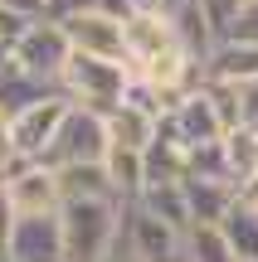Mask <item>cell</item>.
<instances>
[{"mask_svg":"<svg viewBox=\"0 0 258 262\" xmlns=\"http://www.w3.org/2000/svg\"><path fill=\"white\" fill-rule=\"evenodd\" d=\"M132 63H112V58H83L73 54L64 68V83L58 93L68 97L73 107H88V112H117L127 102V88H132Z\"/></svg>","mask_w":258,"mask_h":262,"instance_id":"obj_2","label":"cell"},{"mask_svg":"<svg viewBox=\"0 0 258 262\" xmlns=\"http://www.w3.org/2000/svg\"><path fill=\"white\" fill-rule=\"evenodd\" d=\"M25 34H29V19L0 5V63L15 58V49H19V39H25Z\"/></svg>","mask_w":258,"mask_h":262,"instance_id":"obj_20","label":"cell"},{"mask_svg":"<svg viewBox=\"0 0 258 262\" xmlns=\"http://www.w3.org/2000/svg\"><path fill=\"white\" fill-rule=\"evenodd\" d=\"M185 185V204H190V224H224L239 204V185L229 180H181Z\"/></svg>","mask_w":258,"mask_h":262,"instance_id":"obj_12","label":"cell"},{"mask_svg":"<svg viewBox=\"0 0 258 262\" xmlns=\"http://www.w3.org/2000/svg\"><path fill=\"white\" fill-rule=\"evenodd\" d=\"M220 39H229V44H253L258 49V0H249V5L229 19V29H224Z\"/></svg>","mask_w":258,"mask_h":262,"instance_id":"obj_21","label":"cell"},{"mask_svg":"<svg viewBox=\"0 0 258 262\" xmlns=\"http://www.w3.org/2000/svg\"><path fill=\"white\" fill-rule=\"evenodd\" d=\"M244 5H249V0H200V10H205V15H210V25L220 29V34H224V29H229V19L239 15Z\"/></svg>","mask_w":258,"mask_h":262,"instance_id":"obj_22","label":"cell"},{"mask_svg":"<svg viewBox=\"0 0 258 262\" xmlns=\"http://www.w3.org/2000/svg\"><path fill=\"white\" fill-rule=\"evenodd\" d=\"M224 238L234 243V253H239V262H258V214L244 204H234V214L224 219Z\"/></svg>","mask_w":258,"mask_h":262,"instance_id":"obj_19","label":"cell"},{"mask_svg":"<svg viewBox=\"0 0 258 262\" xmlns=\"http://www.w3.org/2000/svg\"><path fill=\"white\" fill-rule=\"evenodd\" d=\"M122 214L127 204H117V199H68L58 209L68 262H103L122 238Z\"/></svg>","mask_w":258,"mask_h":262,"instance_id":"obj_1","label":"cell"},{"mask_svg":"<svg viewBox=\"0 0 258 262\" xmlns=\"http://www.w3.org/2000/svg\"><path fill=\"white\" fill-rule=\"evenodd\" d=\"M49 97H64V93L39 83V78H29L25 68H15V63H0V112H5L10 122H15L19 112H29V107L49 102Z\"/></svg>","mask_w":258,"mask_h":262,"instance_id":"obj_13","label":"cell"},{"mask_svg":"<svg viewBox=\"0 0 258 262\" xmlns=\"http://www.w3.org/2000/svg\"><path fill=\"white\" fill-rule=\"evenodd\" d=\"M5 262H68L64 253V228L58 214H34V219H15Z\"/></svg>","mask_w":258,"mask_h":262,"instance_id":"obj_9","label":"cell"},{"mask_svg":"<svg viewBox=\"0 0 258 262\" xmlns=\"http://www.w3.org/2000/svg\"><path fill=\"white\" fill-rule=\"evenodd\" d=\"M185 5H195V0H161V10H166V15H175V10H185Z\"/></svg>","mask_w":258,"mask_h":262,"instance_id":"obj_27","label":"cell"},{"mask_svg":"<svg viewBox=\"0 0 258 262\" xmlns=\"http://www.w3.org/2000/svg\"><path fill=\"white\" fill-rule=\"evenodd\" d=\"M181 262H239V253H234V243L224 238L220 224H200L185 233V253Z\"/></svg>","mask_w":258,"mask_h":262,"instance_id":"obj_18","label":"cell"},{"mask_svg":"<svg viewBox=\"0 0 258 262\" xmlns=\"http://www.w3.org/2000/svg\"><path fill=\"white\" fill-rule=\"evenodd\" d=\"M103 170H107V180H112V194L122 199V204H136V199L146 194V185H151V165H146L142 150H122V146H112V150H107V160H103Z\"/></svg>","mask_w":258,"mask_h":262,"instance_id":"obj_14","label":"cell"},{"mask_svg":"<svg viewBox=\"0 0 258 262\" xmlns=\"http://www.w3.org/2000/svg\"><path fill=\"white\" fill-rule=\"evenodd\" d=\"M64 34L73 44V54L83 58H112V63H127V19L107 15L97 5H83L64 19Z\"/></svg>","mask_w":258,"mask_h":262,"instance_id":"obj_5","label":"cell"},{"mask_svg":"<svg viewBox=\"0 0 258 262\" xmlns=\"http://www.w3.org/2000/svg\"><path fill=\"white\" fill-rule=\"evenodd\" d=\"M10 160H15V146H10V117L0 112V175H5Z\"/></svg>","mask_w":258,"mask_h":262,"instance_id":"obj_25","label":"cell"},{"mask_svg":"<svg viewBox=\"0 0 258 262\" xmlns=\"http://www.w3.org/2000/svg\"><path fill=\"white\" fill-rule=\"evenodd\" d=\"M239 126H249V131H258V83H249V88H239Z\"/></svg>","mask_w":258,"mask_h":262,"instance_id":"obj_23","label":"cell"},{"mask_svg":"<svg viewBox=\"0 0 258 262\" xmlns=\"http://www.w3.org/2000/svg\"><path fill=\"white\" fill-rule=\"evenodd\" d=\"M0 189H5L10 209L19 219L34 214H58L64 209V189H58V170L44 165V160H10L5 175H0Z\"/></svg>","mask_w":258,"mask_h":262,"instance_id":"obj_3","label":"cell"},{"mask_svg":"<svg viewBox=\"0 0 258 262\" xmlns=\"http://www.w3.org/2000/svg\"><path fill=\"white\" fill-rule=\"evenodd\" d=\"M171 49H181V39H175V25H171L166 10H151V15H132L127 19V63L132 68L156 63V58L171 54Z\"/></svg>","mask_w":258,"mask_h":262,"instance_id":"obj_10","label":"cell"},{"mask_svg":"<svg viewBox=\"0 0 258 262\" xmlns=\"http://www.w3.org/2000/svg\"><path fill=\"white\" fill-rule=\"evenodd\" d=\"M68 58H73V44H68L64 25H29V34L19 39V49H15L10 63L25 68L29 78H39V83L58 88V83H64Z\"/></svg>","mask_w":258,"mask_h":262,"instance_id":"obj_6","label":"cell"},{"mask_svg":"<svg viewBox=\"0 0 258 262\" xmlns=\"http://www.w3.org/2000/svg\"><path fill=\"white\" fill-rule=\"evenodd\" d=\"M205 83H220V88H249L258 83V49L253 44H229V39H220L214 44V54L205 58Z\"/></svg>","mask_w":258,"mask_h":262,"instance_id":"obj_11","label":"cell"},{"mask_svg":"<svg viewBox=\"0 0 258 262\" xmlns=\"http://www.w3.org/2000/svg\"><path fill=\"white\" fill-rule=\"evenodd\" d=\"M58 189H64V204L68 199H117L103 165H64L58 170ZM117 204H122V199H117Z\"/></svg>","mask_w":258,"mask_h":262,"instance_id":"obj_17","label":"cell"},{"mask_svg":"<svg viewBox=\"0 0 258 262\" xmlns=\"http://www.w3.org/2000/svg\"><path fill=\"white\" fill-rule=\"evenodd\" d=\"M107 131H112V146H122V150H151V141H156V131H161V117H151V112H142V107H132V102H122L117 112H107Z\"/></svg>","mask_w":258,"mask_h":262,"instance_id":"obj_16","label":"cell"},{"mask_svg":"<svg viewBox=\"0 0 258 262\" xmlns=\"http://www.w3.org/2000/svg\"><path fill=\"white\" fill-rule=\"evenodd\" d=\"M15 209H10V199H5V189H0V262H5V248H10V233H15Z\"/></svg>","mask_w":258,"mask_h":262,"instance_id":"obj_24","label":"cell"},{"mask_svg":"<svg viewBox=\"0 0 258 262\" xmlns=\"http://www.w3.org/2000/svg\"><path fill=\"white\" fill-rule=\"evenodd\" d=\"M117 243H122L136 262H181V253H185V233H181V228H171V224H161V219L142 214L136 204H127L122 238H117Z\"/></svg>","mask_w":258,"mask_h":262,"instance_id":"obj_8","label":"cell"},{"mask_svg":"<svg viewBox=\"0 0 258 262\" xmlns=\"http://www.w3.org/2000/svg\"><path fill=\"white\" fill-rule=\"evenodd\" d=\"M68 112H73V102H68V97H49V102L19 112L15 122H10V146H15V160H44L49 150H54V141H58V131H64Z\"/></svg>","mask_w":258,"mask_h":262,"instance_id":"obj_7","label":"cell"},{"mask_svg":"<svg viewBox=\"0 0 258 262\" xmlns=\"http://www.w3.org/2000/svg\"><path fill=\"white\" fill-rule=\"evenodd\" d=\"M136 209H142V214H151V219H161V224H171V228H181V233H190V228H195L181 180H151V185H146V194L136 199Z\"/></svg>","mask_w":258,"mask_h":262,"instance_id":"obj_15","label":"cell"},{"mask_svg":"<svg viewBox=\"0 0 258 262\" xmlns=\"http://www.w3.org/2000/svg\"><path fill=\"white\" fill-rule=\"evenodd\" d=\"M103 262H136V257H132V253H127V248H122V243H117V248H112V253H107Z\"/></svg>","mask_w":258,"mask_h":262,"instance_id":"obj_26","label":"cell"},{"mask_svg":"<svg viewBox=\"0 0 258 262\" xmlns=\"http://www.w3.org/2000/svg\"><path fill=\"white\" fill-rule=\"evenodd\" d=\"M107 150H112L107 117L88 112V107H73L64 131H58V141H54V150L44 156V165H54V170H64V165H103Z\"/></svg>","mask_w":258,"mask_h":262,"instance_id":"obj_4","label":"cell"}]
</instances>
